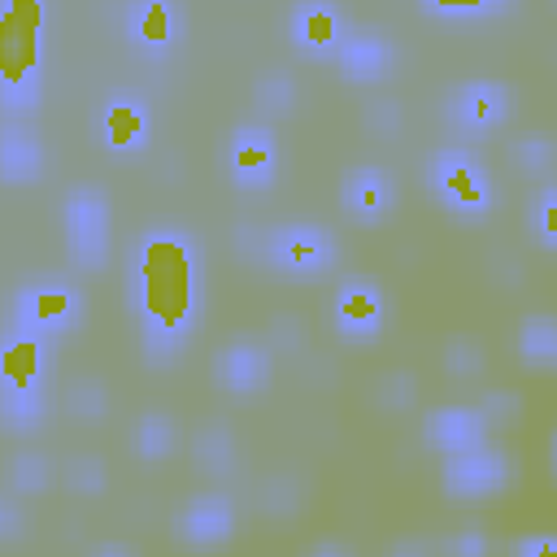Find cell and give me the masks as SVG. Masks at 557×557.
Masks as SVG:
<instances>
[{"label": "cell", "instance_id": "4dcf8cb0", "mask_svg": "<svg viewBox=\"0 0 557 557\" xmlns=\"http://www.w3.org/2000/svg\"><path fill=\"white\" fill-rule=\"evenodd\" d=\"M444 366H448L457 379H479L483 366H487V357H483V348H479L474 339L457 335V339H448V348H444Z\"/></svg>", "mask_w": 557, "mask_h": 557}, {"label": "cell", "instance_id": "83f0119b", "mask_svg": "<svg viewBox=\"0 0 557 557\" xmlns=\"http://www.w3.org/2000/svg\"><path fill=\"white\" fill-rule=\"evenodd\" d=\"M65 405H70V413H74L78 422H100V418L109 413V392H104V383H96V379H74V383L65 387Z\"/></svg>", "mask_w": 557, "mask_h": 557}, {"label": "cell", "instance_id": "ba28073f", "mask_svg": "<svg viewBox=\"0 0 557 557\" xmlns=\"http://www.w3.org/2000/svg\"><path fill=\"white\" fill-rule=\"evenodd\" d=\"M152 135V113L148 100L135 91H113L100 100L96 109V139L100 148H109L113 157H135Z\"/></svg>", "mask_w": 557, "mask_h": 557}, {"label": "cell", "instance_id": "ac0fdd59", "mask_svg": "<svg viewBox=\"0 0 557 557\" xmlns=\"http://www.w3.org/2000/svg\"><path fill=\"white\" fill-rule=\"evenodd\" d=\"M422 435H426L431 448H440L444 457H453V453H466V448L487 444V418L479 413V405H440V409L426 413Z\"/></svg>", "mask_w": 557, "mask_h": 557}, {"label": "cell", "instance_id": "d6a6232c", "mask_svg": "<svg viewBox=\"0 0 557 557\" xmlns=\"http://www.w3.org/2000/svg\"><path fill=\"white\" fill-rule=\"evenodd\" d=\"M479 413L487 418V426H509L518 413H522V396L509 392V387H487L479 396Z\"/></svg>", "mask_w": 557, "mask_h": 557}, {"label": "cell", "instance_id": "d6986e66", "mask_svg": "<svg viewBox=\"0 0 557 557\" xmlns=\"http://www.w3.org/2000/svg\"><path fill=\"white\" fill-rule=\"evenodd\" d=\"M335 61H339V74H344V78H352V83H374V78H383V74L392 70L396 48H392V39L379 35V30H357V35L344 39V48L335 52Z\"/></svg>", "mask_w": 557, "mask_h": 557}, {"label": "cell", "instance_id": "9a60e30c", "mask_svg": "<svg viewBox=\"0 0 557 557\" xmlns=\"http://www.w3.org/2000/svg\"><path fill=\"white\" fill-rule=\"evenodd\" d=\"M213 374H218V383H222L226 392L252 396V392H261V387L270 383V374H274V352H270V344H261V339H231V344L218 348Z\"/></svg>", "mask_w": 557, "mask_h": 557}, {"label": "cell", "instance_id": "484cf974", "mask_svg": "<svg viewBox=\"0 0 557 557\" xmlns=\"http://www.w3.org/2000/svg\"><path fill=\"white\" fill-rule=\"evenodd\" d=\"M509 161L522 174H553L557 170V139L544 135V131H527L509 144Z\"/></svg>", "mask_w": 557, "mask_h": 557}, {"label": "cell", "instance_id": "d590c367", "mask_svg": "<svg viewBox=\"0 0 557 557\" xmlns=\"http://www.w3.org/2000/svg\"><path fill=\"white\" fill-rule=\"evenodd\" d=\"M379 400L387 409H409L418 400V383L409 374H387V379H379Z\"/></svg>", "mask_w": 557, "mask_h": 557}, {"label": "cell", "instance_id": "7c38bea8", "mask_svg": "<svg viewBox=\"0 0 557 557\" xmlns=\"http://www.w3.org/2000/svg\"><path fill=\"white\" fill-rule=\"evenodd\" d=\"M187 30V9L183 4H170V0H139L126 9V35L139 52L148 57H165L178 48Z\"/></svg>", "mask_w": 557, "mask_h": 557}, {"label": "cell", "instance_id": "277c9868", "mask_svg": "<svg viewBox=\"0 0 557 557\" xmlns=\"http://www.w3.org/2000/svg\"><path fill=\"white\" fill-rule=\"evenodd\" d=\"M61 235L65 252L78 270H104L109 261V196L96 183H78L65 191L61 205Z\"/></svg>", "mask_w": 557, "mask_h": 557}, {"label": "cell", "instance_id": "836d02e7", "mask_svg": "<svg viewBox=\"0 0 557 557\" xmlns=\"http://www.w3.org/2000/svg\"><path fill=\"white\" fill-rule=\"evenodd\" d=\"M426 17H448V22H470V17H492V13H505V4H487V0H474V4H444V0H422L418 4Z\"/></svg>", "mask_w": 557, "mask_h": 557}, {"label": "cell", "instance_id": "5bb4252c", "mask_svg": "<svg viewBox=\"0 0 557 557\" xmlns=\"http://www.w3.org/2000/svg\"><path fill=\"white\" fill-rule=\"evenodd\" d=\"M174 531H178V540H183V544L213 548V544L231 540V531H235V500H231L226 492H218V487L196 492V496L178 509Z\"/></svg>", "mask_w": 557, "mask_h": 557}, {"label": "cell", "instance_id": "4316f807", "mask_svg": "<svg viewBox=\"0 0 557 557\" xmlns=\"http://www.w3.org/2000/svg\"><path fill=\"white\" fill-rule=\"evenodd\" d=\"M252 100L265 109V113H292L296 104V78L287 70H265L257 83H252Z\"/></svg>", "mask_w": 557, "mask_h": 557}, {"label": "cell", "instance_id": "74e56055", "mask_svg": "<svg viewBox=\"0 0 557 557\" xmlns=\"http://www.w3.org/2000/svg\"><path fill=\"white\" fill-rule=\"evenodd\" d=\"M509 557H557V535H548V531L527 535V540H518V544H513V553H509Z\"/></svg>", "mask_w": 557, "mask_h": 557}, {"label": "cell", "instance_id": "6da1fadb", "mask_svg": "<svg viewBox=\"0 0 557 557\" xmlns=\"http://www.w3.org/2000/svg\"><path fill=\"white\" fill-rule=\"evenodd\" d=\"M131 309L139 318L144 357L174 366L200 313V257L183 226H148L126 261Z\"/></svg>", "mask_w": 557, "mask_h": 557}, {"label": "cell", "instance_id": "7bdbcfd3", "mask_svg": "<svg viewBox=\"0 0 557 557\" xmlns=\"http://www.w3.org/2000/svg\"><path fill=\"white\" fill-rule=\"evenodd\" d=\"M548 466H553V474H557V431H553V440H548Z\"/></svg>", "mask_w": 557, "mask_h": 557}, {"label": "cell", "instance_id": "d4e9b609", "mask_svg": "<svg viewBox=\"0 0 557 557\" xmlns=\"http://www.w3.org/2000/svg\"><path fill=\"white\" fill-rule=\"evenodd\" d=\"M48 479H52V466H48V457L35 453V448L13 453L9 466H4V483H9L13 496H39V492L48 487Z\"/></svg>", "mask_w": 557, "mask_h": 557}, {"label": "cell", "instance_id": "7402d4cb", "mask_svg": "<svg viewBox=\"0 0 557 557\" xmlns=\"http://www.w3.org/2000/svg\"><path fill=\"white\" fill-rule=\"evenodd\" d=\"M174 440H178V426H174V418L161 413V409L144 413V418L131 426V453H135L139 461H161V457H170V453H174Z\"/></svg>", "mask_w": 557, "mask_h": 557}, {"label": "cell", "instance_id": "ffe728a7", "mask_svg": "<svg viewBox=\"0 0 557 557\" xmlns=\"http://www.w3.org/2000/svg\"><path fill=\"white\" fill-rule=\"evenodd\" d=\"M0 174H4L9 187L30 183V178L44 174V144L30 126L4 122V131H0Z\"/></svg>", "mask_w": 557, "mask_h": 557}, {"label": "cell", "instance_id": "603a6c76", "mask_svg": "<svg viewBox=\"0 0 557 557\" xmlns=\"http://www.w3.org/2000/svg\"><path fill=\"white\" fill-rule=\"evenodd\" d=\"M518 357L535 370L557 366V318H548V313L527 318L522 331H518Z\"/></svg>", "mask_w": 557, "mask_h": 557}, {"label": "cell", "instance_id": "f35d334b", "mask_svg": "<svg viewBox=\"0 0 557 557\" xmlns=\"http://www.w3.org/2000/svg\"><path fill=\"white\" fill-rule=\"evenodd\" d=\"M0 535L4 540H17L22 535V509H17V496L13 492L0 496Z\"/></svg>", "mask_w": 557, "mask_h": 557}, {"label": "cell", "instance_id": "2e32d148", "mask_svg": "<svg viewBox=\"0 0 557 557\" xmlns=\"http://www.w3.org/2000/svg\"><path fill=\"white\" fill-rule=\"evenodd\" d=\"M339 205L348 209L352 222L374 226L396 209V178L383 165H357L339 183Z\"/></svg>", "mask_w": 557, "mask_h": 557}, {"label": "cell", "instance_id": "7a4b0ae2", "mask_svg": "<svg viewBox=\"0 0 557 557\" xmlns=\"http://www.w3.org/2000/svg\"><path fill=\"white\" fill-rule=\"evenodd\" d=\"M48 9L39 0H13L0 13V100L4 122H22L39 104Z\"/></svg>", "mask_w": 557, "mask_h": 557}, {"label": "cell", "instance_id": "f546056e", "mask_svg": "<svg viewBox=\"0 0 557 557\" xmlns=\"http://www.w3.org/2000/svg\"><path fill=\"white\" fill-rule=\"evenodd\" d=\"M527 222H531V231H535V239H540V244L557 248V183H544V187L535 191Z\"/></svg>", "mask_w": 557, "mask_h": 557}, {"label": "cell", "instance_id": "9c48e42d", "mask_svg": "<svg viewBox=\"0 0 557 557\" xmlns=\"http://www.w3.org/2000/svg\"><path fill=\"white\" fill-rule=\"evenodd\" d=\"M509 109H513V91L500 78H470L448 96V117L466 135H483V131L500 126L509 117Z\"/></svg>", "mask_w": 557, "mask_h": 557}, {"label": "cell", "instance_id": "52a82bcc", "mask_svg": "<svg viewBox=\"0 0 557 557\" xmlns=\"http://www.w3.org/2000/svg\"><path fill=\"white\" fill-rule=\"evenodd\" d=\"M509 453L496 448V444H479V448H466V453H453L444 457V492L453 500H483V496H496L509 487Z\"/></svg>", "mask_w": 557, "mask_h": 557}, {"label": "cell", "instance_id": "60d3db41", "mask_svg": "<svg viewBox=\"0 0 557 557\" xmlns=\"http://www.w3.org/2000/svg\"><path fill=\"white\" fill-rule=\"evenodd\" d=\"M392 557H431V548L422 540H396L392 544Z\"/></svg>", "mask_w": 557, "mask_h": 557}, {"label": "cell", "instance_id": "4fadbf2b", "mask_svg": "<svg viewBox=\"0 0 557 557\" xmlns=\"http://www.w3.org/2000/svg\"><path fill=\"white\" fill-rule=\"evenodd\" d=\"M331 318H335V331L344 339H370L387 322V300H383V292L370 278H344L335 287Z\"/></svg>", "mask_w": 557, "mask_h": 557}, {"label": "cell", "instance_id": "3957f363", "mask_svg": "<svg viewBox=\"0 0 557 557\" xmlns=\"http://www.w3.org/2000/svg\"><path fill=\"white\" fill-rule=\"evenodd\" d=\"M426 183H431L435 200H440L453 218H461V222H479V218H487L492 205H496V183H492V174H487L483 161H479L470 148H461V144H448V148L431 152V161H426Z\"/></svg>", "mask_w": 557, "mask_h": 557}, {"label": "cell", "instance_id": "30bf717a", "mask_svg": "<svg viewBox=\"0 0 557 557\" xmlns=\"http://www.w3.org/2000/svg\"><path fill=\"white\" fill-rule=\"evenodd\" d=\"M226 170L231 183L244 191H265L278 170V144L265 126H235L226 144Z\"/></svg>", "mask_w": 557, "mask_h": 557}, {"label": "cell", "instance_id": "e0dca14e", "mask_svg": "<svg viewBox=\"0 0 557 557\" xmlns=\"http://www.w3.org/2000/svg\"><path fill=\"white\" fill-rule=\"evenodd\" d=\"M287 26H292L296 48L309 52V57H331V52H339L344 39L352 35V30H348V13H344L339 4H322V0L296 4L292 17H287Z\"/></svg>", "mask_w": 557, "mask_h": 557}, {"label": "cell", "instance_id": "8992f818", "mask_svg": "<svg viewBox=\"0 0 557 557\" xmlns=\"http://www.w3.org/2000/svg\"><path fill=\"white\" fill-rule=\"evenodd\" d=\"M335 257H339V244H335V235H331L326 226H318V222H287V226L270 231L265 265L283 270V274H296V278L322 274V270L335 265Z\"/></svg>", "mask_w": 557, "mask_h": 557}, {"label": "cell", "instance_id": "ab89813d", "mask_svg": "<svg viewBox=\"0 0 557 557\" xmlns=\"http://www.w3.org/2000/svg\"><path fill=\"white\" fill-rule=\"evenodd\" d=\"M300 557H352L344 544H335V540H322V544H309Z\"/></svg>", "mask_w": 557, "mask_h": 557}, {"label": "cell", "instance_id": "f1b7e54d", "mask_svg": "<svg viewBox=\"0 0 557 557\" xmlns=\"http://www.w3.org/2000/svg\"><path fill=\"white\" fill-rule=\"evenodd\" d=\"M300 500H305V487H300L292 474H274V479H265V487H261V505H265V513H274V518H292V513L300 509Z\"/></svg>", "mask_w": 557, "mask_h": 557}, {"label": "cell", "instance_id": "cb8c5ba5", "mask_svg": "<svg viewBox=\"0 0 557 557\" xmlns=\"http://www.w3.org/2000/svg\"><path fill=\"white\" fill-rule=\"evenodd\" d=\"M44 422V392H22V387H0V426L9 435H30Z\"/></svg>", "mask_w": 557, "mask_h": 557}, {"label": "cell", "instance_id": "e575fe53", "mask_svg": "<svg viewBox=\"0 0 557 557\" xmlns=\"http://www.w3.org/2000/svg\"><path fill=\"white\" fill-rule=\"evenodd\" d=\"M492 553V540L483 527H461L444 540V557H487Z\"/></svg>", "mask_w": 557, "mask_h": 557}, {"label": "cell", "instance_id": "8fae6325", "mask_svg": "<svg viewBox=\"0 0 557 557\" xmlns=\"http://www.w3.org/2000/svg\"><path fill=\"white\" fill-rule=\"evenodd\" d=\"M52 352H48V335L26 331L17 322L4 326V344H0V387H22V392H44Z\"/></svg>", "mask_w": 557, "mask_h": 557}, {"label": "cell", "instance_id": "1f68e13d", "mask_svg": "<svg viewBox=\"0 0 557 557\" xmlns=\"http://www.w3.org/2000/svg\"><path fill=\"white\" fill-rule=\"evenodd\" d=\"M104 479H109V470H104V461H100V457H91V453H78V457H70V461H65V483H70L74 492H83V496L100 492V487H104Z\"/></svg>", "mask_w": 557, "mask_h": 557}, {"label": "cell", "instance_id": "44dd1931", "mask_svg": "<svg viewBox=\"0 0 557 557\" xmlns=\"http://www.w3.org/2000/svg\"><path fill=\"white\" fill-rule=\"evenodd\" d=\"M191 461H196V470H205L209 479L231 474L235 461H239L235 431H231L226 422H205V426L191 435Z\"/></svg>", "mask_w": 557, "mask_h": 557}, {"label": "cell", "instance_id": "5b68a950", "mask_svg": "<svg viewBox=\"0 0 557 557\" xmlns=\"http://www.w3.org/2000/svg\"><path fill=\"white\" fill-rule=\"evenodd\" d=\"M9 322L26 326V331H39V335L74 331L83 322V292H78V283L61 278V274L26 278L13 292V318Z\"/></svg>", "mask_w": 557, "mask_h": 557}, {"label": "cell", "instance_id": "b9f144b4", "mask_svg": "<svg viewBox=\"0 0 557 557\" xmlns=\"http://www.w3.org/2000/svg\"><path fill=\"white\" fill-rule=\"evenodd\" d=\"M91 557H131V553H126V548H117V544H104V548H96Z\"/></svg>", "mask_w": 557, "mask_h": 557}, {"label": "cell", "instance_id": "8d00e7d4", "mask_svg": "<svg viewBox=\"0 0 557 557\" xmlns=\"http://www.w3.org/2000/svg\"><path fill=\"white\" fill-rule=\"evenodd\" d=\"M366 126L374 135H396L400 131V104L396 100H370L366 104Z\"/></svg>", "mask_w": 557, "mask_h": 557}]
</instances>
